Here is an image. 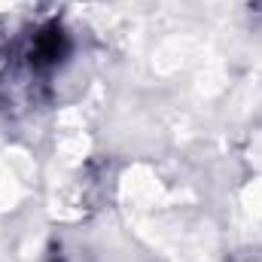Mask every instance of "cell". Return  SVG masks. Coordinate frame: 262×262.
<instances>
[{"label":"cell","instance_id":"obj_1","mask_svg":"<svg viewBox=\"0 0 262 262\" xmlns=\"http://www.w3.org/2000/svg\"><path fill=\"white\" fill-rule=\"evenodd\" d=\"M67 55V37L58 25H49L43 28L37 37H34V46H31V64L37 70H46V67H55L61 58Z\"/></svg>","mask_w":262,"mask_h":262}]
</instances>
